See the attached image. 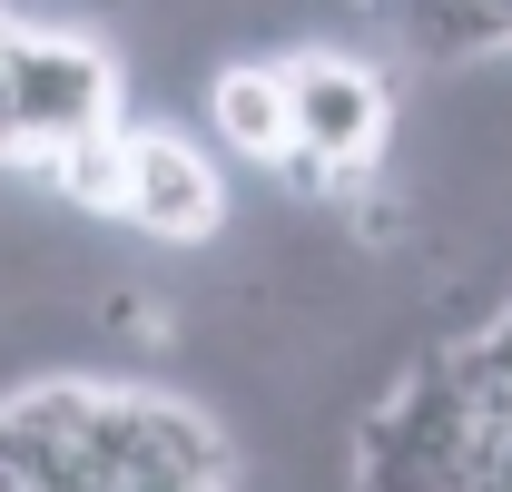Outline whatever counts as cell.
Here are the masks:
<instances>
[{
	"mask_svg": "<svg viewBox=\"0 0 512 492\" xmlns=\"http://www.w3.org/2000/svg\"><path fill=\"white\" fill-rule=\"evenodd\" d=\"M473 483V394L453 384L444 345L355 424V492H463Z\"/></svg>",
	"mask_w": 512,
	"mask_h": 492,
	"instance_id": "6da1fadb",
	"label": "cell"
},
{
	"mask_svg": "<svg viewBox=\"0 0 512 492\" xmlns=\"http://www.w3.org/2000/svg\"><path fill=\"white\" fill-rule=\"evenodd\" d=\"M286 119H296L286 178L345 197V187L384 158V138H394V89H384V69H365V60L306 50V60H286Z\"/></svg>",
	"mask_w": 512,
	"mask_h": 492,
	"instance_id": "7a4b0ae2",
	"label": "cell"
},
{
	"mask_svg": "<svg viewBox=\"0 0 512 492\" xmlns=\"http://www.w3.org/2000/svg\"><path fill=\"white\" fill-rule=\"evenodd\" d=\"M10 128H20V168H50L60 148L119 128L109 60L69 30H10Z\"/></svg>",
	"mask_w": 512,
	"mask_h": 492,
	"instance_id": "3957f363",
	"label": "cell"
},
{
	"mask_svg": "<svg viewBox=\"0 0 512 492\" xmlns=\"http://www.w3.org/2000/svg\"><path fill=\"white\" fill-rule=\"evenodd\" d=\"M119 227L168 237V246L217 237V227H227V178H217V158H197L178 128H128V197H119Z\"/></svg>",
	"mask_w": 512,
	"mask_h": 492,
	"instance_id": "277c9868",
	"label": "cell"
},
{
	"mask_svg": "<svg viewBox=\"0 0 512 492\" xmlns=\"http://www.w3.org/2000/svg\"><path fill=\"white\" fill-rule=\"evenodd\" d=\"M207 119L237 158H266L286 168L296 158V119H286V60H227L217 89H207Z\"/></svg>",
	"mask_w": 512,
	"mask_h": 492,
	"instance_id": "5b68a950",
	"label": "cell"
},
{
	"mask_svg": "<svg viewBox=\"0 0 512 492\" xmlns=\"http://www.w3.org/2000/svg\"><path fill=\"white\" fill-rule=\"evenodd\" d=\"M10 30H20V20H0V158L20 168V128H10Z\"/></svg>",
	"mask_w": 512,
	"mask_h": 492,
	"instance_id": "8992f818",
	"label": "cell"
}]
</instances>
